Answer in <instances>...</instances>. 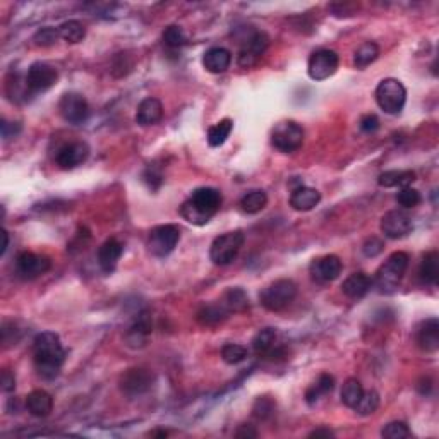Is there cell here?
I'll use <instances>...</instances> for the list:
<instances>
[{"instance_id": "1", "label": "cell", "mask_w": 439, "mask_h": 439, "mask_svg": "<svg viewBox=\"0 0 439 439\" xmlns=\"http://www.w3.org/2000/svg\"><path fill=\"white\" fill-rule=\"evenodd\" d=\"M33 362L38 374L46 381L55 380L66 362V348L59 335L53 331H41L33 340Z\"/></svg>"}, {"instance_id": "2", "label": "cell", "mask_w": 439, "mask_h": 439, "mask_svg": "<svg viewBox=\"0 0 439 439\" xmlns=\"http://www.w3.org/2000/svg\"><path fill=\"white\" fill-rule=\"evenodd\" d=\"M221 194L218 189L199 187L192 191L191 198L180 206L182 218L192 225H206L218 213Z\"/></svg>"}, {"instance_id": "3", "label": "cell", "mask_w": 439, "mask_h": 439, "mask_svg": "<svg viewBox=\"0 0 439 439\" xmlns=\"http://www.w3.org/2000/svg\"><path fill=\"white\" fill-rule=\"evenodd\" d=\"M410 256L407 252L396 251L380 266L374 277V285L381 294H393L402 283L405 271L409 268Z\"/></svg>"}, {"instance_id": "4", "label": "cell", "mask_w": 439, "mask_h": 439, "mask_svg": "<svg viewBox=\"0 0 439 439\" xmlns=\"http://www.w3.org/2000/svg\"><path fill=\"white\" fill-rule=\"evenodd\" d=\"M295 297H297V285H295V281L288 280V278H281V280L273 281V283L264 288L261 295H259V301H261V306L266 310L280 312V310L287 309L294 302Z\"/></svg>"}, {"instance_id": "5", "label": "cell", "mask_w": 439, "mask_h": 439, "mask_svg": "<svg viewBox=\"0 0 439 439\" xmlns=\"http://www.w3.org/2000/svg\"><path fill=\"white\" fill-rule=\"evenodd\" d=\"M244 241L245 237L242 230L227 232V234L218 235L213 241L212 247H209V258L216 266H227V264L235 261L242 245H244Z\"/></svg>"}, {"instance_id": "6", "label": "cell", "mask_w": 439, "mask_h": 439, "mask_svg": "<svg viewBox=\"0 0 439 439\" xmlns=\"http://www.w3.org/2000/svg\"><path fill=\"white\" fill-rule=\"evenodd\" d=\"M376 102L384 113L398 115L403 110V106H405L407 89L398 80L388 77V80H383L377 84Z\"/></svg>"}, {"instance_id": "7", "label": "cell", "mask_w": 439, "mask_h": 439, "mask_svg": "<svg viewBox=\"0 0 439 439\" xmlns=\"http://www.w3.org/2000/svg\"><path fill=\"white\" fill-rule=\"evenodd\" d=\"M306 132L301 124L294 120L278 122L271 131V144L281 153H294L304 144Z\"/></svg>"}, {"instance_id": "8", "label": "cell", "mask_w": 439, "mask_h": 439, "mask_svg": "<svg viewBox=\"0 0 439 439\" xmlns=\"http://www.w3.org/2000/svg\"><path fill=\"white\" fill-rule=\"evenodd\" d=\"M180 241V228L177 225H158L148 235V251L156 258H165Z\"/></svg>"}, {"instance_id": "9", "label": "cell", "mask_w": 439, "mask_h": 439, "mask_svg": "<svg viewBox=\"0 0 439 439\" xmlns=\"http://www.w3.org/2000/svg\"><path fill=\"white\" fill-rule=\"evenodd\" d=\"M340 66V57L335 50L321 48L316 50L312 55L309 57L308 62V73L310 80L314 81H324L330 80Z\"/></svg>"}, {"instance_id": "10", "label": "cell", "mask_w": 439, "mask_h": 439, "mask_svg": "<svg viewBox=\"0 0 439 439\" xmlns=\"http://www.w3.org/2000/svg\"><path fill=\"white\" fill-rule=\"evenodd\" d=\"M57 80H59V73L52 64L46 62L31 64L26 77H24L30 95H40V93L48 91L57 83Z\"/></svg>"}, {"instance_id": "11", "label": "cell", "mask_w": 439, "mask_h": 439, "mask_svg": "<svg viewBox=\"0 0 439 439\" xmlns=\"http://www.w3.org/2000/svg\"><path fill=\"white\" fill-rule=\"evenodd\" d=\"M153 383H155L153 373L148 369H142V367H132V369H127L119 380L120 391L126 396H129V398H136V396L148 393V391L151 390Z\"/></svg>"}, {"instance_id": "12", "label": "cell", "mask_w": 439, "mask_h": 439, "mask_svg": "<svg viewBox=\"0 0 439 439\" xmlns=\"http://www.w3.org/2000/svg\"><path fill=\"white\" fill-rule=\"evenodd\" d=\"M59 112L66 122L73 126H81L89 117V105L83 95L80 93H66L59 102Z\"/></svg>"}, {"instance_id": "13", "label": "cell", "mask_w": 439, "mask_h": 439, "mask_svg": "<svg viewBox=\"0 0 439 439\" xmlns=\"http://www.w3.org/2000/svg\"><path fill=\"white\" fill-rule=\"evenodd\" d=\"M268 46H270V37H268L264 31H254V33L245 40L244 46H242L241 52H239V66L244 67V69L254 67L256 64L259 62V59L263 57V53L266 52Z\"/></svg>"}, {"instance_id": "14", "label": "cell", "mask_w": 439, "mask_h": 439, "mask_svg": "<svg viewBox=\"0 0 439 439\" xmlns=\"http://www.w3.org/2000/svg\"><path fill=\"white\" fill-rule=\"evenodd\" d=\"M52 268V261L46 256L35 254V252H21L16 258V271L24 280H33L41 277Z\"/></svg>"}, {"instance_id": "15", "label": "cell", "mask_w": 439, "mask_h": 439, "mask_svg": "<svg viewBox=\"0 0 439 439\" xmlns=\"http://www.w3.org/2000/svg\"><path fill=\"white\" fill-rule=\"evenodd\" d=\"M342 264L340 258L335 254H328L323 256V258H317L310 263L309 266V273L310 278L317 283H330V281L337 280L342 273Z\"/></svg>"}, {"instance_id": "16", "label": "cell", "mask_w": 439, "mask_h": 439, "mask_svg": "<svg viewBox=\"0 0 439 439\" xmlns=\"http://www.w3.org/2000/svg\"><path fill=\"white\" fill-rule=\"evenodd\" d=\"M413 223L410 220V216L407 213L398 212V209H393V212H388L386 215L381 218V232L384 234V237L388 239H403L412 232Z\"/></svg>"}, {"instance_id": "17", "label": "cell", "mask_w": 439, "mask_h": 439, "mask_svg": "<svg viewBox=\"0 0 439 439\" xmlns=\"http://www.w3.org/2000/svg\"><path fill=\"white\" fill-rule=\"evenodd\" d=\"M89 156V146L83 141H76V142H69V144L62 146L59 149L55 156L57 165L62 170H73L76 167L83 165Z\"/></svg>"}, {"instance_id": "18", "label": "cell", "mask_w": 439, "mask_h": 439, "mask_svg": "<svg viewBox=\"0 0 439 439\" xmlns=\"http://www.w3.org/2000/svg\"><path fill=\"white\" fill-rule=\"evenodd\" d=\"M153 331V323H151V314L148 310H142L136 316V319L132 321L126 333V342L131 348H141L144 347L146 342H148L149 335Z\"/></svg>"}, {"instance_id": "19", "label": "cell", "mask_w": 439, "mask_h": 439, "mask_svg": "<svg viewBox=\"0 0 439 439\" xmlns=\"http://www.w3.org/2000/svg\"><path fill=\"white\" fill-rule=\"evenodd\" d=\"M417 345L424 352H436L439 348V321L436 317L422 321L415 333Z\"/></svg>"}, {"instance_id": "20", "label": "cell", "mask_w": 439, "mask_h": 439, "mask_svg": "<svg viewBox=\"0 0 439 439\" xmlns=\"http://www.w3.org/2000/svg\"><path fill=\"white\" fill-rule=\"evenodd\" d=\"M124 252V245L120 244L117 239H106L98 249V264L102 268V271L105 273H112L115 271L117 263L120 261Z\"/></svg>"}, {"instance_id": "21", "label": "cell", "mask_w": 439, "mask_h": 439, "mask_svg": "<svg viewBox=\"0 0 439 439\" xmlns=\"http://www.w3.org/2000/svg\"><path fill=\"white\" fill-rule=\"evenodd\" d=\"M163 119V105L158 98H144L136 112V122L142 127H149L158 124Z\"/></svg>"}, {"instance_id": "22", "label": "cell", "mask_w": 439, "mask_h": 439, "mask_svg": "<svg viewBox=\"0 0 439 439\" xmlns=\"http://www.w3.org/2000/svg\"><path fill=\"white\" fill-rule=\"evenodd\" d=\"M232 64V53L223 46H213V48L206 50L203 55V66L208 73L212 74H221L230 67Z\"/></svg>"}, {"instance_id": "23", "label": "cell", "mask_w": 439, "mask_h": 439, "mask_svg": "<svg viewBox=\"0 0 439 439\" xmlns=\"http://www.w3.org/2000/svg\"><path fill=\"white\" fill-rule=\"evenodd\" d=\"M319 203L321 192L317 191V189L306 187V185L294 189L290 194V206L295 212H310V209L316 208Z\"/></svg>"}, {"instance_id": "24", "label": "cell", "mask_w": 439, "mask_h": 439, "mask_svg": "<svg viewBox=\"0 0 439 439\" xmlns=\"http://www.w3.org/2000/svg\"><path fill=\"white\" fill-rule=\"evenodd\" d=\"M373 287V280L367 277L366 273H353L342 285V292L347 295L348 299L359 301V299L366 297L367 292Z\"/></svg>"}, {"instance_id": "25", "label": "cell", "mask_w": 439, "mask_h": 439, "mask_svg": "<svg viewBox=\"0 0 439 439\" xmlns=\"http://www.w3.org/2000/svg\"><path fill=\"white\" fill-rule=\"evenodd\" d=\"M24 405L33 417H46L53 409V398L45 390H35L26 396Z\"/></svg>"}, {"instance_id": "26", "label": "cell", "mask_w": 439, "mask_h": 439, "mask_svg": "<svg viewBox=\"0 0 439 439\" xmlns=\"http://www.w3.org/2000/svg\"><path fill=\"white\" fill-rule=\"evenodd\" d=\"M439 277V256L436 251H429L427 254H424L422 263L419 268V278L424 285H434L438 283Z\"/></svg>"}, {"instance_id": "27", "label": "cell", "mask_w": 439, "mask_h": 439, "mask_svg": "<svg viewBox=\"0 0 439 439\" xmlns=\"http://www.w3.org/2000/svg\"><path fill=\"white\" fill-rule=\"evenodd\" d=\"M415 180V172L412 170H388L377 178L381 187H409Z\"/></svg>"}, {"instance_id": "28", "label": "cell", "mask_w": 439, "mask_h": 439, "mask_svg": "<svg viewBox=\"0 0 439 439\" xmlns=\"http://www.w3.org/2000/svg\"><path fill=\"white\" fill-rule=\"evenodd\" d=\"M228 310L223 308V304H209V306H205V308H201L198 310V316H196V319H198V323L201 324V326H216V324L223 323L225 319L228 317Z\"/></svg>"}, {"instance_id": "29", "label": "cell", "mask_w": 439, "mask_h": 439, "mask_svg": "<svg viewBox=\"0 0 439 439\" xmlns=\"http://www.w3.org/2000/svg\"><path fill=\"white\" fill-rule=\"evenodd\" d=\"M221 304L228 312H244L249 309V297L242 288H228L221 299Z\"/></svg>"}, {"instance_id": "30", "label": "cell", "mask_w": 439, "mask_h": 439, "mask_svg": "<svg viewBox=\"0 0 439 439\" xmlns=\"http://www.w3.org/2000/svg\"><path fill=\"white\" fill-rule=\"evenodd\" d=\"M268 205V196L266 192L261 189H254V191H249L242 196L241 199V208L242 212L247 213V215H256V213L263 212Z\"/></svg>"}, {"instance_id": "31", "label": "cell", "mask_w": 439, "mask_h": 439, "mask_svg": "<svg viewBox=\"0 0 439 439\" xmlns=\"http://www.w3.org/2000/svg\"><path fill=\"white\" fill-rule=\"evenodd\" d=\"M333 390H335V377L326 373L321 374V376L317 377L316 383H314L312 386L306 391V402H308L309 405H314L321 396L330 395Z\"/></svg>"}, {"instance_id": "32", "label": "cell", "mask_w": 439, "mask_h": 439, "mask_svg": "<svg viewBox=\"0 0 439 439\" xmlns=\"http://www.w3.org/2000/svg\"><path fill=\"white\" fill-rule=\"evenodd\" d=\"M377 57H380V46L374 41H366L353 53V64H355L357 69H366L367 66L376 62Z\"/></svg>"}, {"instance_id": "33", "label": "cell", "mask_w": 439, "mask_h": 439, "mask_svg": "<svg viewBox=\"0 0 439 439\" xmlns=\"http://www.w3.org/2000/svg\"><path fill=\"white\" fill-rule=\"evenodd\" d=\"M59 33L62 40H66L67 44H80V41L84 40L86 37V28H84L83 23L76 19L66 21L59 26Z\"/></svg>"}, {"instance_id": "34", "label": "cell", "mask_w": 439, "mask_h": 439, "mask_svg": "<svg viewBox=\"0 0 439 439\" xmlns=\"http://www.w3.org/2000/svg\"><path fill=\"white\" fill-rule=\"evenodd\" d=\"M274 344H277V330L274 328H264V330L258 331V335L252 340V348L258 355H266L273 351Z\"/></svg>"}, {"instance_id": "35", "label": "cell", "mask_w": 439, "mask_h": 439, "mask_svg": "<svg viewBox=\"0 0 439 439\" xmlns=\"http://www.w3.org/2000/svg\"><path fill=\"white\" fill-rule=\"evenodd\" d=\"M362 395L364 388L362 384H360V381L351 377V380L345 381L344 388H342V403H344L345 407H348V409H355L357 403L362 398Z\"/></svg>"}, {"instance_id": "36", "label": "cell", "mask_w": 439, "mask_h": 439, "mask_svg": "<svg viewBox=\"0 0 439 439\" xmlns=\"http://www.w3.org/2000/svg\"><path fill=\"white\" fill-rule=\"evenodd\" d=\"M232 129H234V122L230 119L220 120L218 124H215V126L208 129V144L212 148H218V146L227 141Z\"/></svg>"}, {"instance_id": "37", "label": "cell", "mask_w": 439, "mask_h": 439, "mask_svg": "<svg viewBox=\"0 0 439 439\" xmlns=\"http://www.w3.org/2000/svg\"><path fill=\"white\" fill-rule=\"evenodd\" d=\"M163 44L169 46V48L178 50L184 45H187V35H185V31L180 26L172 24V26L165 28V31H163Z\"/></svg>"}, {"instance_id": "38", "label": "cell", "mask_w": 439, "mask_h": 439, "mask_svg": "<svg viewBox=\"0 0 439 439\" xmlns=\"http://www.w3.org/2000/svg\"><path fill=\"white\" fill-rule=\"evenodd\" d=\"M377 407H380V395H377V391L374 390H369V391H364L362 398H360V402L357 403V407L353 410H355L359 415H373L374 412L377 410Z\"/></svg>"}, {"instance_id": "39", "label": "cell", "mask_w": 439, "mask_h": 439, "mask_svg": "<svg viewBox=\"0 0 439 439\" xmlns=\"http://www.w3.org/2000/svg\"><path fill=\"white\" fill-rule=\"evenodd\" d=\"M221 359L227 364H230V366L241 364L242 360L247 359V348L237 344H227L221 348Z\"/></svg>"}, {"instance_id": "40", "label": "cell", "mask_w": 439, "mask_h": 439, "mask_svg": "<svg viewBox=\"0 0 439 439\" xmlns=\"http://www.w3.org/2000/svg\"><path fill=\"white\" fill-rule=\"evenodd\" d=\"M396 201H398V205L402 206V208H415V206L420 205V201H422V196H420V192L417 191V189H412L409 185V187H402L400 189V192L396 194Z\"/></svg>"}, {"instance_id": "41", "label": "cell", "mask_w": 439, "mask_h": 439, "mask_svg": "<svg viewBox=\"0 0 439 439\" xmlns=\"http://www.w3.org/2000/svg\"><path fill=\"white\" fill-rule=\"evenodd\" d=\"M381 436L386 439H403V438H410L412 433H410L409 426L402 420H395V422L386 424L383 431H381Z\"/></svg>"}, {"instance_id": "42", "label": "cell", "mask_w": 439, "mask_h": 439, "mask_svg": "<svg viewBox=\"0 0 439 439\" xmlns=\"http://www.w3.org/2000/svg\"><path fill=\"white\" fill-rule=\"evenodd\" d=\"M59 38H60L59 28L46 26L37 31V35L33 37V41L37 46H52L53 44H57Z\"/></svg>"}, {"instance_id": "43", "label": "cell", "mask_w": 439, "mask_h": 439, "mask_svg": "<svg viewBox=\"0 0 439 439\" xmlns=\"http://www.w3.org/2000/svg\"><path fill=\"white\" fill-rule=\"evenodd\" d=\"M273 410H274V403L271 402L270 398H266V396H263V398H258L252 412H254V415L258 417V419L264 420L273 413Z\"/></svg>"}, {"instance_id": "44", "label": "cell", "mask_w": 439, "mask_h": 439, "mask_svg": "<svg viewBox=\"0 0 439 439\" xmlns=\"http://www.w3.org/2000/svg\"><path fill=\"white\" fill-rule=\"evenodd\" d=\"M384 249V242L380 237H369L362 245V252L367 258H376Z\"/></svg>"}, {"instance_id": "45", "label": "cell", "mask_w": 439, "mask_h": 439, "mask_svg": "<svg viewBox=\"0 0 439 439\" xmlns=\"http://www.w3.org/2000/svg\"><path fill=\"white\" fill-rule=\"evenodd\" d=\"M359 127L360 131L366 132V134H373V132L380 129V119H377L376 115H373V113H367V115H364L362 119H360Z\"/></svg>"}, {"instance_id": "46", "label": "cell", "mask_w": 439, "mask_h": 439, "mask_svg": "<svg viewBox=\"0 0 439 439\" xmlns=\"http://www.w3.org/2000/svg\"><path fill=\"white\" fill-rule=\"evenodd\" d=\"M0 383H2L3 393H10V391H14V388H16V376H14L10 371H2V380H0Z\"/></svg>"}, {"instance_id": "47", "label": "cell", "mask_w": 439, "mask_h": 439, "mask_svg": "<svg viewBox=\"0 0 439 439\" xmlns=\"http://www.w3.org/2000/svg\"><path fill=\"white\" fill-rule=\"evenodd\" d=\"M12 122H7V120H2V138L3 139H9V138H14V136L19 134L21 131V124L14 122V126H10Z\"/></svg>"}, {"instance_id": "48", "label": "cell", "mask_w": 439, "mask_h": 439, "mask_svg": "<svg viewBox=\"0 0 439 439\" xmlns=\"http://www.w3.org/2000/svg\"><path fill=\"white\" fill-rule=\"evenodd\" d=\"M235 436L237 438H258V431L254 429V427L251 426V424H242L241 427L237 429V433H235Z\"/></svg>"}, {"instance_id": "49", "label": "cell", "mask_w": 439, "mask_h": 439, "mask_svg": "<svg viewBox=\"0 0 439 439\" xmlns=\"http://www.w3.org/2000/svg\"><path fill=\"white\" fill-rule=\"evenodd\" d=\"M309 436L310 438H333V431L326 429V427H321V429L312 431V433H310Z\"/></svg>"}, {"instance_id": "50", "label": "cell", "mask_w": 439, "mask_h": 439, "mask_svg": "<svg viewBox=\"0 0 439 439\" xmlns=\"http://www.w3.org/2000/svg\"><path fill=\"white\" fill-rule=\"evenodd\" d=\"M2 237H3V244H2V249H0V254H3L7 245H9V234H7V230H2Z\"/></svg>"}]
</instances>
